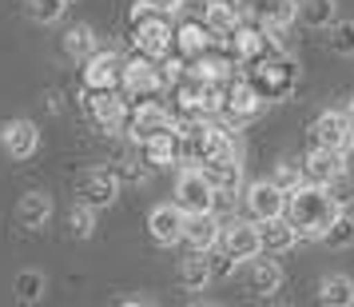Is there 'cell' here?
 Segmentation results:
<instances>
[{"label":"cell","mask_w":354,"mask_h":307,"mask_svg":"<svg viewBox=\"0 0 354 307\" xmlns=\"http://www.w3.org/2000/svg\"><path fill=\"white\" fill-rule=\"evenodd\" d=\"M207 40H211V33H207V24H203V20H176V40H171V52L187 64V60H195L199 52L207 49Z\"/></svg>","instance_id":"cell-19"},{"label":"cell","mask_w":354,"mask_h":307,"mask_svg":"<svg viewBox=\"0 0 354 307\" xmlns=\"http://www.w3.org/2000/svg\"><path fill=\"white\" fill-rule=\"evenodd\" d=\"M183 211L176 208V204H160V208H151V216H147V236L160 243V247H171V243L183 240Z\"/></svg>","instance_id":"cell-18"},{"label":"cell","mask_w":354,"mask_h":307,"mask_svg":"<svg viewBox=\"0 0 354 307\" xmlns=\"http://www.w3.org/2000/svg\"><path fill=\"white\" fill-rule=\"evenodd\" d=\"M259 256H287L299 243V231L287 224V216H274V220H259Z\"/></svg>","instance_id":"cell-17"},{"label":"cell","mask_w":354,"mask_h":307,"mask_svg":"<svg viewBox=\"0 0 354 307\" xmlns=\"http://www.w3.org/2000/svg\"><path fill=\"white\" fill-rule=\"evenodd\" d=\"M215 247L227 252L235 263H247L251 256H259V227H255V220H231V224H223Z\"/></svg>","instance_id":"cell-10"},{"label":"cell","mask_w":354,"mask_h":307,"mask_svg":"<svg viewBox=\"0 0 354 307\" xmlns=\"http://www.w3.org/2000/svg\"><path fill=\"white\" fill-rule=\"evenodd\" d=\"M17 220H20V227L40 231V227L52 220V195L48 192H24L20 204H17Z\"/></svg>","instance_id":"cell-22"},{"label":"cell","mask_w":354,"mask_h":307,"mask_svg":"<svg viewBox=\"0 0 354 307\" xmlns=\"http://www.w3.org/2000/svg\"><path fill=\"white\" fill-rule=\"evenodd\" d=\"M310 144L315 148H335V152H351L354 148V128H351V116L346 112H319L310 120Z\"/></svg>","instance_id":"cell-7"},{"label":"cell","mask_w":354,"mask_h":307,"mask_svg":"<svg viewBox=\"0 0 354 307\" xmlns=\"http://www.w3.org/2000/svg\"><path fill=\"white\" fill-rule=\"evenodd\" d=\"M243 68V80L255 88V96L263 104H271V100H287L295 88H299V60L290 56L287 49L279 52H263L255 60H247Z\"/></svg>","instance_id":"cell-2"},{"label":"cell","mask_w":354,"mask_h":307,"mask_svg":"<svg viewBox=\"0 0 354 307\" xmlns=\"http://www.w3.org/2000/svg\"><path fill=\"white\" fill-rule=\"evenodd\" d=\"M88 116L100 128L120 132L124 120H128V100H124L120 88H88Z\"/></svg>","instance_id":"cell-9"},{"label":"cell","mask_w":354,"mask_h":307,"mask_svg":"<svg viewBox=\"0 0 354 307\" xmlns=\"http://www.w3.org/2000/svg\"><path fill=\"white\" fill-rule=\"evenodd\" d=\"M115 195H120V176L112 168H84L76 176V200L88 208H108V204H115Z\"/></svg>","instance_id":"cell-6"},{"label":"cell","mask_w":354,"mask_h":307,"mask_svg":"<svg viewBox=\"0 0 354 307\" xmlns=\"http://www.w3.org/2000/svg\"><path fill=\"white\" fill-rule=\"evenodd\" d=\"M274 184H279V188H283V192H295V188H299V184H303V168H299V164H290V160H283L279 164V168H274Z\"/></svg>","instance_id":"cell-34"},{"label":"cell","mask_w":354,"mask_h":307,"mask_svg":"<svg viewBox=\"0 0 354 307\" xmlns=\"http://www.w3.org/2000/svg\"><path fill=\"white\" fill-rule=\"evenodd\" d=\"M160 17H171V4H160V0H136L131 4L128 20L131 24H144V20H160ZM176 20V17H171Z\"/></svg>","instance_id":"cell-33"},{"label":"cell","mask_w":354,"mask_h":307,"mask_svg":"<svg viewBox=\"0 0 354 307\" xmlns=\"http://www.w3.org/2000/svg\"><path fill=\"white\" fill-rule=\"evenodd\" d=\"M64 4H76V0H64Z\"/></svg>","instance_id":"cell-37"},{"label":"cell","mask_w":354,"mask_h":307,"mask_svg":"<svg viewBox=\"0 0 354 307\" xmlns=\"http://www.w3.org/2000/svg\"><path fill=\"white\" fill-rule=\"evenodd\" d=\"M140 152H144L147 168H171V164H179V136H176V128L160 132V136H151V140H144Z\"/></svg>","instance_id":"cell-21"},{"label":"cell","mask_w":354,"mask_h":307,"mask_svg":"<svg viewBox=\"0 0 354 307\" xmlns=\"http://www.w3.org/2000/svg\"><path fill=\"white\" fill-rule=\"evenodd\" d=\"M319 299L330 307H351L354 304V279L351 275H326L319 283Z\"/></svg>","instance_id":"cell-26"},{"label":"cell","mask_w":354,"mask_h":307,"mask_svg":"<svg viewBox=\"0 0 354 307\" xmlns=\"http://www.w3.org/2000/svg\"><path fill=\"white\" fill-rule=\"evenodd\" d=\"M303 179L306 184H330V179H338L342 172H346V152H335V148H315L310 144V152L303 156Z\"/></svg>","instance_id":"cell-13"},{"label":"cell","mask_w":354,"mask_h":307,"mask_svg":"<svg viewBox=\"0 0 354 307\" xmlns=\"http://www.w3.org/2000/svg\"><path fill=\"white\" fill-rule=\"evenodd\" d=\"M0 148H4L12 160H28L36 148H40V128H36L32 120L17 116V120H8V124L0 128Z\"/></svg>","instance_id":"cell-15"},{"label":"cell","mask_w":354,"mask_h":307,"mask_svg":"<svg viewBox=\"0 0 354 307\" xmlns=\"http://www.w3.org/2000/svg\"><path fill=\"white\" fill-rule=\"evenodd\" d=\"M219 231H223V224H219V216L215 211H195V216H187L183 220V240L192 252H215V243H219Z\"/></svg>","instance_id":"cell-16"},{"label":"cell","mask_w":354,"mask_h":307,"mask_svg":"<svg viewBox=\"0 0 354 307\" xmlns=\"http://www.w3.org/2000/svg\"><path fill=\"white\" fill-rule=\"evenodd\" d=\"M183 216H195V211H215V188L211 179L203 176V168L187 164L176 176V200H171Z\"/></svg>","instance_id":"cell-4"},{"label":"cell","mask_w":354,"mask_h":307,"mask_svg":"<svg viewBox=\"0 0 354 307\" xmlns=\"http://www.w3.org/2000/svg\"><path fill=\"white\" fill-rule=\"evenodd\" d=\"M247 288L255 291V295H274V291L283 288V267L274 263V259H259L251 256L247 259Z\"/></svg>","instance_id":"cell-20"},{"label":"cell","mask_w":354,"mask_h":307,"mask_svg":"<svg viewBox=\"0 0 354 307\" xmlns=\"http://www.w3.org/2000/svg\"><path fill=\"white\" fill-rule=\"evenodd\" d=\"M243 24H255V28H271V33H287L295 24L299 12V0H231Z\"/></svg>","instance_id":"cell-3"},{"label":"cell","mask_w":354,"mask_h":307,"mask_svg":"<svg viewBox=\"0 0 354 307\" xmlns=\"http://www.w3.org/2000/svg\"><path fill=\"white\" fill-rule=\"evenodd\" d=\"M259 112H263V100L255 96V88L243 80V76H231L223 88V108H219V116L227 120V128H239L247 120H255Z\"/></svg>","instance_id":"cell-5"},{"label":"cell","mask_w":354,"mask_h":307,"mask_svg":"<svg viewBox=\"0 0 354 307\" xmlns=\"http://www.w3.org/2000/svg\"><path fill=\"white\" fill-rule=\"evenodd\" d=\"M68 227H72L76 240H92V236H96V208H88V204L76 200V208L68 216Z\"/></svg>","instance_id":"cell-31"},{"label":"cell","mask_w":354,"mask_h":307,"mask_svg":"<svg viewBox=\"0 0 354 307\" xmlns=\"http://www.w3.org/2000/svg\"><path fill=\"white\" fill-rule=\"evenodd\" d=\"M338 211H342V204L330 195L326 184H306L303 179L295 192H287L283 216H287V224L299 231V240H322V231L330 227V220H335Z\"/></svg>","instance_id":"cell-1"},{"label":"cell","mask_w":354,"mask_h":307,"mask_svg":"<svg viewBox=\"0 0 354 307\" xmlns=\"http://www.w3.org/2000/svg\"><path fill=\"white\" fill-rule=\"evenodd\" d=\"M295 20H303L306 28H326L338 20V0H299Z\"/></svg>","instance_id":"cell-24"},{"label":"cell","mask_w":354,"mask_h":307,"mask_svg":"<svg viewBox=\"0 0 354 307\" xmlns=\"http://www.w3.org/2000/svg\"><path fill=\"white\" fill-rule=\"evenodd\" d=\"M207 0H171V17L176 20H203Z\"/></svg>","instance_id":"cell-35"},{"label":"cell","mask_w":354,"mask_h":307,"mask_svg":"<svg viewBox=\"0 0 354 307\" xmlns=\"http://www.w3.org/2000/svg\"><path fill=\"white\" fill-rule=\"evenodd\" d=\"M44 291H48V279H44V272H36V267L17 272V279H12V295H17V304H40Z\"/></svg>","instance_id":"cell-25"},{"label":"cell","mask_w":354,"mask_h":307,"mask_svg":"<svg viewBox=\"0 0 354 307\" xmlns=\"http://www.w3.org/2000/svg\"><path fill=\"white\" fill-rule=\"evenodd\" d=\"M136 33V49L151 56V60H163L171 52V40H176V20L160 17V20H144V24H131Z\"/></svg>","instance_id":"cell-12"},{"label":"cell","mask_w":354,"mask_h":307,"mask_svg":"<svg viewBox=\"0 0 354 307\" xmlns=\"http://www.w3.org/2000/svg\"><path fill=\"white\" fill-rule=\"evenodd\" d=\"M179 283L187 291H203L211 283V263L203 259V252H195V256H187L179 263Z\"/></svg>","instance_id":"cell-27"},{"label":"cell","mask_w":354,"mask_h":307,"mask_svg":"<svg viewBox=\"0 0 354 307\" xmlns=\"http://www.w3.org/2000/svg\"><path fill=\"white\" fill-rule=\"evenodd\" d=\"M171 128H176V116L167 112L163 104H156V100L136 104V112H131V120H128V136L136 144H144V140L160 136V132H171Z\"/></svg>","instance_id":"cell-11"},{"label":"cell","mask_w":354,"mask_h":307,"mask_svg":"<svg viewBox=\"0 0 354 307\" xmlns=\"http://www.w3.org/2000/svg\"><path fill=\"white\" fill-rule=\"evenodd\" d=\"M326 40H330V52L335 56H354V20H335L326 24Z\"/></svg>","instance_id":"cell-30"},{"label":"cell","mask_w":354,"mask_h":307,"mask_svg":"<svg viewBox=\"0 0 354 307\" xmlns=\"http://www.w3.org/2000/svg\"><path fill=\"white\" fill-rule=\"evenodd\" d=\"M64 52H68V56H76V60L92 56V52H96V33H92L88 24H76V28H68V33H64Z\"/></svg>","instance_id":"cell-29"},{"label":"cell","mask_w":354,"mask_h":307,"mask_svg":"<svg viewBox=\"0 0 354 307\" xmlns=\"http://www.w3.org/2000/svg\"><path fill=\"white\" fill-rule=\"evenodd\" d=\"M346 116H351V128H354V96H351V104H346Z\"/></svg>","instance_id":"cell-36"},{"label":"cell","mask_w":354,"mask_h":307,"mask_svg":"<svg viewBox=\"0 0 354 307\" xmlns=\"http://www.w3.org/2000/svg\"><path fill=\"white\" fill-rule=\"evenodd\" d=\"M84 88H120V76H124V56L120 52H92L84 56Z\"/></svg>","instance_id":"cell-14"},{"label":"cell","mask_w":354,"mask_h":307,"mask_svg":"<svg viewBox=\"0 0 354 307\" xmlns=\"http://www.w3.org/2000/svg\"><path fill=\"white\" fill-rule=\"evenodd\" d=\"M24 8H28V17L36 24H56V20L64 17V0H24Z\"/></svg>","instance_id":"cell-32"},{"label":"cell","mask_w":354,"mask_h":307,"mask_svg":"<svg viewBox=\"0 0 354 307\" xmlns=\"http://www.w3.org/2000/svg\"><path fill=\"white\" fill-rule=\"evenodd\" d=\"M243 208H247V220H274V216H283L287 208V192L274 184V179H255V184H247V192H243Z\"/></svg>","instance_id":"cell-8"},{"label":"cell","mask_w":354,"mask_h":307,"mask_svg":"<svg viewBox=\"0 0 354 307\" xmlns=\"http://www.w3.org/2000/svg\"><path fill=\"white\" fill-rule=\"evenodd\" d=\"M203 24H207L211 36H223V40H227L243 20H239V12H235V4H231V0H207V8H203Z\"/></svg>","instance_id":"cell-23"},{"label":"cell","mask_w":354,"mask_h":307,"mask_svg":"<svg viewBox=\"0 0 354 307\" xmlns=\"http://www.w3.org/2000/svg\"><path fill=\"white\" fill-rule=\"evenodd\" d=\"M322 243H326L330 252H346V247H354V216L338 211L335 220H330V227L322 231Z\"/></svg>","instance_id":"cell-28"}]
</instances>
